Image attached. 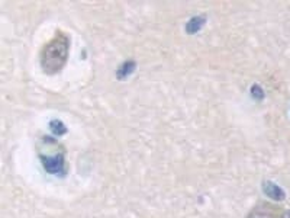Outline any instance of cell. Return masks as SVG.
Returning <instances> with one entry per match:
<instances>
[{"mask_svg": "<svg viewBox=\"0 0 290 218\" xmlns=\"http://www.w3.org/2000/svg\"><path fill=\"white\" fill-rule=\"evenodd\" d=\"M264 191H266L271 198H274V199H283V198H285V192H283L279 186H276L274 183H271V182H267V183L264 185Z\"/></svg>", "mask_w": 290, "mask_h": 218, "instance_id": "3957f363", "label": "cell"}, {"mask_svg": "<svg viewBox=\"0 0 290 218\" xmlns=\"http://www.w3.org/2000/svg\"><path fill=\"white\" fill-rule=\"evenodd\" d=\"M68 53L70 38L62 31H57V34L42 47L40 54V61L44 73L55 74L61 71L68 60Z\"/></svg>", "mask_w": 290, "mask_h": 218, "instance_id": "6da1fadb", "label": "cell"}, {"mask_svg": "<svg viewBox=\"0 0 290 218\" xmlns=\"http://www.w3.org/2000/svg\"><path fill=\"white\" fill-rule=\"evenodd\" d=\"M247 218H290V211L270 202H260L251 210Z\"/></svg>", "mask_w": 290, "mask_h": 218, "instance_id": "7a4b0ae2", "label": "cell"}]
</instances>
